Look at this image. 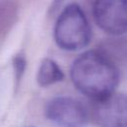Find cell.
<instances>
[{
  "label": "cell",
  "instance_id": "cell-1",
  "mask_svg": "<svg viewBox=\"0 0 127 127\" xmlns=\"http://www.w3.org/2000/svg\"><path fill=\"white\" fill-rule=\"evenodd\" d=\"M70 78L80 93L96 101L115 92L119 83V71L107 56L91 50L73 61Z\"/></svg>",
  "mask_w": 127,
  "mask_h": 127
},
{
  "label": "cell",
  "instance_id": "cell-2",
  "mask_svg": "<svg viewBox=\"0 0 127 127\" xmlns=\"http://www.w3.org/2000/svg\"><path fill=\"white\" fill-rule=\"evenodd\" d=\"M56 44L64 51H79L91 40V28L82 9L75 3L68 4L57 19L54 28Z\"/></svg>",
  "mask_w": 127,
  "mask_h": 127
},
{
  "label": "cell",
  "instance_id": "cell-3",
  "mask_svg": "<svg viewBox=\"0 0 127 127\" xmlns=\"http://www.w3.org/2000/svg\"><path fill=\"white\" fill-rule=\"evenodd\" d=\"M46 117L58 127H85L88 111L77 99L69 96H57L46 105Z\"/></svg>",
  "mask_w": 127,
  "mask_h": 127
},
{
  "label": "cell",
  "instance_id": "cell-4",
  "mask_svg": "<svg viewBox=\"0 0 127 127\" xmlns=\"http://www.w3.org/2000/svg\"><path fill=\"white\" fill-rule=\"evenodd\" d=\"M92 13L105 33L114 36L127 33V0H95Z\"/></svg>",
  "mask_w": 127,
  "mask_h": 127
},
{
  "label": "cell",
  "instance_id": "cell-5",
  "mask_svg": "<svg viewBox=\"0 0 127 127\" xmlns=\"http://www.w3.org/2000/svg\"><path fill=\"white\" fill-rule=\"evenodd\" d=\"M91 118L97 127H127V95L113 92L94 101Z\"/></svg>",
  "mask_w": 127,
  "mask_h": 127
},
{
  "label": "cell",
  "instance_id": "cell-6",
  "mask_svg": "<svg viewBox=\"0 0 127 127\" xmlns=\"http://www.w3.org/2000/svg\"><path fill=\"white\" fill-rule=\"evenodd\" d=\"M64 74L60 65L51 59H45L38 69L37 81L41 86H49L64 79Z\"/></svg>",
  "mask_w": 127,
  "mask_h": 127
},
{
  "label": "cell",
  "instance_id": "cell-7",
  "mask_svg": "<svg viewBox=\"0 0 127 127\" xmlns=\"http://www.w3.org/2000/svg\"><path fill=\"white\" fill-rule=\"evenodd\" d=\"M18 16L16 0H0V38L14 25Z\"/></svg>",
  "mask_w": 127,
  "mask_h": 127
},
{
  "label": "cell",
  "instance_id": "cell-8",
  "mask_svg": "<svg viewBox=\"0 0 127 127\" xmlns=\"http://www.w3.org/2000/svg\"><path fill=\"white\" fill-rule=\"evenodd\" d=\"M14 63V68L16 71V75H17V80H19L25 70V66H26V61L23 57L18 56L14 59L13 61Z\"/></svg>",
  "mask_w": 127,
  "mask_h": 127
}]
</instances>
